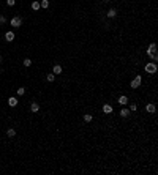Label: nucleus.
I'll list each match as a JSON object with an SVG mask.
<instances>
[{
  "mask_svg": "<svg viewBox=\"0 0 158 175\" xmlns=\"http://www.w3.org/2000/svg\"><path fill=\"white\" fill-rule=\"evenodd\" d=\"M146 73H150V74H155L157 73V69H158V66H157V63H147L146 65Z\"/></svg>",
  "mask_w": 158,
  "mask_h": 175,
  "instance_id": "f257e3e1",
  "label": "nucleus"
},
{
  "mask_svg": "<svg viewBox=\"0 0 158 175\" xmlns=\"http://www.w3.org/2000/svg\"><path fill=\"white\" fill-rule=\"evenodd\" d=\"M11 25L13 27H21L22 25V19L19 16H14L13 19H11Z\"/></svg>",
  "mask_w": 158,
  "mask_h": 175,
  "instance_id": "f03ea898",
  "label": "nucleus"
},
{
  "mask_svg": "<svg viewBox=\"0 0 158 175\" xmlns=\"http://www.w3.org/2000/svg\"><path fill=\"white\" fill-rule=\"evenodd\" d=\"M131 88H137V87H139V85H141V76H136V77H134V79L131 80Z\"/></svg>",
  "mask_w": 158,
  "mask_h": 175,
  "instance_id": "7ed1b4c3",
  "label": "nucleus"
},
{
  "mask_svg": "<svg viewBox=\"0 0 158 175\" xmlns=\"http://www.w3.org/2000/svg\"><path fill=\"white\" fill-rule=\"evenodd\" d=\"M5 41H8V43L14 41V32H6L5 33Z\"/></svg>",
  "mask_w": 158,
  "mask_h": 175,
  "instance_id": "20e7f679",
  "label": "nucleus"
},
{
  "mask_svg": "<svg viewBox=\"0 0 158 175\" xmlns=\"http://www.w3.org/2000/svg\"><path fill=\"white\" fill-rule=\"evenodd\" d=\"M117 103H119V104H122V106H125L126 103H128V96L120 95V96H119V99H117Z\"/></svg>",
  "mask_w": 158,
  "mask_h": 175,
  "instance_id": "39448f33",
  "label": "nucleus"
},
{
  "mask_svg": "<svg viewBox=\"0 0 158 175\" xmlns=\"http://www.w3.org/2000/svg\"><path fill=\"white\" fill-rule=\"evenodd\" d=\"M30 111L33 112V114H37V112L40 111V104H38V103H35V101H33V103H32V104H30Z\"/></svg>",
  "mask_w": 158,
  "mask_h": 175,
  "instance_id": "423d86ee",
  "label": "nucleus"
},
{
  "mask_svg": "<svg viewBox=\"0 0 158 175\" xmlns=\"http://www.w3.org/2000/svg\"><path fill=\"white\" fill-rule=\"evenodd\" d=\"M8 104H10V107H16V106H17V98H14V96H10V99H8Z\"/></svg>",
  "mask_w": 158,
  "mask_h": 175,
  "instance_id": "0eeeda50",
  "label": "nucleus"
},
{
  "mask_svg": "<svg viewBox=\"0 0 158 175\" xmlns=\"http://www.w3.org/2000/svg\"><path fill=\"white\" fill-rule=\"evenodd\" d=\"M106 16L109 17V19H112V17H116L117 16V10H114V8H111L108 13H106Z\"/></svg>",
  "mask_w": 158,
  "mask_h": 175,
  "instance_id": "6e6552de",
  "label": "nucleus"
},
{
  "mask_svg": "<svg viewBox=\"0 0 158 175\" xmlns=\"http://www.w3.org/2000/svg\"><path fill=\"white\" fill-rule=\"evenodd\" d=\"M103 114H112V106L111 104H104L103 106Z\"/></svg>",
  "mask_w": 158,
  "mask_h": 175,
  "instance_id": "1a4fd4ad",
  "label": "nucleus"
},
{
  "mask_svg": "<svg viewBox=\"0 0 158 175\" xmlns=\"http://www.w3.org/2000/svg\"><path fill=\"white\" fill-rule=\"evenodd\" d=\"M146 111H147L149 114H153V112H155V104H152V103H149L147 106H146Z\"/></svg>",
  "mask_w": 158,
  "mask_h": 175,
  "instance_id": "9d476101",
  "label": "nucleus"
},
{
  "mask_svg": "<svg viewBox=\"0 0 158 175\" xmlns=\"http://www.w3.org/2000/svg\"><path fill=\"white\" fill-rule=\"evenodd\" d=\"M128 115H130V109H125V107H122V109H120V117L126 118Z\"/></svg>",
  "mask_w": 158,
  "mask_h": 175,
  "instance_id": "9b49d317",
  "label": "nucleus"
},
{
  "mask_svg": "<svg viewBox=\"0 0 158 175\" xmlns=\"http://www.w3.org/2000/svg\"><path fill=\"white\" fill-rule=\"evenodd\" d=\"M52 73H54L55 76H57V74H60V73H62V66H60V65H54Z\"/></svg>",
  "mask_w": 158,
  "mask_h": 175,
  "instance_id": "f8f14e48",
  "label": "nucleus"
},
{
  "mask_svg": "<svg viewBox=\"0 0 158 175\" xmlns=\"http://www.w3.org/2000/svg\"><path fill=\"white\" fill-rule=\"evenodd\" d=\"M30 8H32V10H33V11H38V10H40V8H41V6H40V2H37V0H35V2H32Z\"/></svg>",
  "mask_w": 158,
  "mask_h": 175,
  "instance_id": "ddd939ff",
  "label": "nucleus"
},
{
  "mask_svg": "<svg viewBox=\"0 0 158 175\" xmlns=\"http://www.w3.org/2000/svg\"><path fill=\"white\" fill-rule=\"evenodd\" d=\"M147 55H149L150 58H152L153 62H157V60H158V52H157V51H153V52H149Z\"/></svg>",
  "mask_w": 158,
  "mask_h": 175,
  "instance_id": "4468645a",
  "label": "nucleus"
},
{
  "mask_svg": "<svg viewBox=\"0 0 158 175\" xmlns=\"http://www.w3.org/2000/svg\"><path fill=\"white\" fill-rule=\"evenodd\" d=\"M92 120H93V117H92V114H85V115H84V122H85V123H90Z\"/></svg>",
  "mask_w": 158,
  "mask_h": 175,
  "instance_id": "2eb2a0df",
  "label": "nucleus"
},
{
  "mask_svg": "<svg viewBox=\"0 0 158 175\" xmlns=\"http://www.w3.org/2000/svg\"><path fill=\"white\" fill-rule=\"evenodd\" d=\"M153 51H157V44H155V43H152V44H149L147 54H149V52H153Z\"/></svg>",
  "mask_w": 158,
  "mask_h": 175,
  "instance_id": "dca6fc26",
  "label": "nucleus"
},
{
  "mask_svg": "<svg viewBox=\"0 0 158 175\" xmlns=\"http://www.w3.org/2000/svg\"><path fill=\"white\" fill-rule=\"evenodd\" d=\"M6 136H8V137H14V136H16V131L13 129V128H10V129L6 131Z\"/></svg>",
  "mask_w": 158,
  "mask_h": 175,
  "instance_id": "f3484780",
  "label": "nucleus"
},
{
  "mask_svg": "<svg viewBox=\"0 0 158 175\" xmlns=\"http://www.w3.org/2000/svg\"><path fill=\"white\" fill-rule=\"evenodd\" d=\"M22 65H24L25 68H29V66H32V60H30V58H24V62H22Z\"/></svg>",
  "mask_w": 158,
  "mask_h": 175,
  "instance_id": "a211bd4d",
  "label": "nucleus"
},
{
  "mask_svg": "<svg viewBox=\"0 0 158 175\" xmlns=\"http://www.w3.org/2000/svg\"><path fill=\"white\" fill-rule=\"evenodd\" d=\"M46 79H47V82H54V80H55V74H54V73H51V74L46 76Z\"/></svg>",
  "mask_w": 158,
  "mask_h": 175,
  "instance_id": "6ab92c4d",
  "label": "nucleus"
},
{
  "mask_svg": "<svg viewBox=\"0 0 158 175\" xmlns=\"http://www.w3.org/2000/svg\"><path fill=\"white\" fill-rule=\"evenodd\" d=\"M40 6H41V8H47V6H49V0H41V2H40Z\"/></svg>",
  "mask_w": 158,
  "mask_h": 175,
  "instance_id": "aec40b11",
  "label": "nucleus"
},
{
  "mask_svg": "<svg viewBox=\"0 0 158 175\" xmlns=\"http://www.w3.org/2000/svg\"><path fill=\"white\" fill-rule=\"evenodd\" d=\"M137 109V104L136 103H133V104H130V112H134Z\"/></svg>",
  "mask_w": 158,
  "mask_h": 175,
  "instance_id": "412c9836",
  "label": "nucleus"
},
{
  "mask_svg": "<svg viewBox=\"0 0 158 175\" xmlns=\"http://www.w3.org/2000/svg\"><path fill=\"white\" fill-rule=\"evenodd\" d=\"M24 93H25V88H24V87H21V88H17V95H19V96H22Z\"/></svg>",
  "mask_w": 158,
  "mask_h": 175,
  "instance_id": "4be33fe9",
  "label": "nucleus"
},
{
  "mask_svg": "<svg viewBox=\"0 0 158 175\" xmlns=\"http://www.w3.org/2000/svg\"><path fill=\"white\" fill-rule=\"evenodd\" d=\"M14 3H16V0H6V5L8 6H13Z\"/></svg>",
  "mask_w": 158,
  "mask_h": 175,
  "instance_id": "5701e85b",
  "label": "nucleus"
},
{
  "mask_svg": "<svg viewBox=\"0 0 158 175\" xmlns=\"http://www.w3.org/2000/svg\"><path fill=\"white\" fill-rule=\"evenodd\" d=\"M6 22V17L5 16H0V24H5Z\"/></svg>",
  "mask_w": 158,
  "mask_h": 175,
  "instance_id": "b1692460",
  "label": "nucleus"
},
{
  "mask_svg": "<svg viewBox=\"0 0 158 175\" xmlns=\"http://www.w3.org/2000/svg\"><path fill=\"white\" fill-rule=\"evenodd\" d=\"M2 62H3V57H2V55H0V63H2Z\"/></svg>",
  "mask_w": 158,
  "mask_h": 175,
  "instance_id": "393cba45",
  "label": "nucleus"
},
{
  "mask_svg": "<svg viewBox=\"0 0 158 175\" xmlns=\"http://www.w3.org/2000/svg\"><path fill=\"white\" fill-rule=\"evenodd\" d=\"M103 2H104V3H108V2H109V0H103Z\"/></svg>",
  "mask_w": 158,
  "mask_h": 175,
  "instance_id": "a878e982",
  "label": "nucleus"
}]
</instances>
